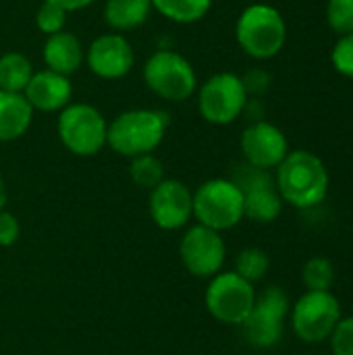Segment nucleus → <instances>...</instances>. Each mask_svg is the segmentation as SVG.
<instances>
[{"mask_svg": "<svg viewBox=\"0 0 353 355\" xmlns=\"http://www.w3.org/2000/svg\"><path fill=\"white\" fill-rule=\"evenodd\" d=\"M275 181L283 202L300 210L318 206L327 198L331 185L325 162L308 150L289 152L277 166Z\"/></svg>", "mask_w": 353, "mask_h": 355, "instance_id": "obj_1", "label": "nucleus"}, {"mask_svg": "<svg viewBox=\"0 0 353 355\" xmlns=\"http://www.w3.org/2000/svg\"><path fill=\"white\" fill-rule=\"evenodd\" d=\"M169 114L156 108H131L108 123L106 146L112 152L135 158L154 154L169 129Z\"/></svg>", "mask_w": 353, "mask_h": 355, "instance_id": "obj_2", "label": "nucleus"}, {"mask_svg": "<svg viewBox=\"0 0 353 355\" xmlns=\"http://www.w3.org/2000/svg\"><path fill=\"white\" fill-rule=\"evenodd\" d=\"M235 37L248 56L268 60L283 50L287 40V23L275 6L250 4L235 23Z\"/></svg>", "mask_w": 353, "mask_h": 355, "instance_id": "obj_3", "label": "nucleus"}, {"mask_svg": "<svg viewBox=\"0 0 353 355\" xmlns=\"http://www.w3.org/2000/svg\"><path fill=\"white\" fill-rule=\"evenodd\" d=\"M146 87L166 102H185L198 92L193 64L175 50H156L144 64Z\"/></svg>", "mask_w": 353, "mask_h": 355, "instance_id": "obj_4", "label": "nucleus"}, {"mask_svg": "<svg viewBox=\"0 0 353 355\" xmlns=\"http://www.w3.org/2000/svg\"><path fill=\"white\" fill-rule=\"evenodd\" d=\"M193 216L202 227L212 231H229L243 216V196L231 179H210L193 193Z\"/></svg>", "mask_w": 353, "mask_h": 355, "instance_id": "obj_5", "label": "nucleus"}, {"mask_svg": "<svg viewBox=\"0 0 353 355\" xmlns=\"http://www.w3.org/2000/svg\"><path fill=\"white\" fill-rule=\"evenodd\" d=\"M60 144L75 156H94L106 146L108 123L92 104H69L58 114Z\"/></svg>", "mask_w": 353, "mask_h": 355, "instance_id": "obj_6", "label": "nucleus"}, {"mask_svg": "<svg viewBox=\"0 0 353 355\" xmlns=\"http://www.w3.org/2000/svg\"><path fill=\"white\" fill-rule=\"evenodd\" d=\"M289 310H291L289 297L281 287L270 285L264 291L256 293L254 308L248 314V318L241 322L246 341L258 349L275 347L283 337L285 318Z\"/></svg>", "mask_w": 353, "mask_h": 355, "instance_id": "obj_7", "label": "nucleus"}, {"mask_svg": "<svg viewBox=\"0 0 353 355\" xmlns=\"http://www.w3.org/2000/svg\"><path fill=\"white\" fill-rule=\"evenodd\" d=\"M198 110L212 125H229L248 106V92L235 73H216L198 87Z\"/></svg>", "mask_w": 353, "mask_h": 355, "instance_id": "obj_8", "label": "nucleus"}, {"mask_svg": "<svg viewBox=\"0 0 353 355\" xmlns=\"http://www.w3.org/2000/svg\"><path fill=\"white\" fill-rule=\"evenodd\" d=\"M341 320V304L331 291H306L291 310V324L304 343L331 339Z\"/></svg>", "mask_w": 353, "mask_h": 355, "instance_id": "obj_9", "label": "nucleus"}, {"mask_svg": "<svg viewBox=\"0 0 353 355\" xmlns=\"http://www.w3.org/2000/svg\"><path fill=\"white\" fill-rule=\"evenodd\" d=\"M206 308L210 316L223 324L241 327L254 308L256 291L254 285L233 272H218L212 277L206 289Z\"/></svg>", "mask_w": 353, "mask_h": 355, "instance_id": "obj_10", "label": "nucleus"}, {"mask_svg": "<svg viewBox=\"0 0 353 355\" xmlns=\"http://www.w3.org/2000/svg\"><path fill=\"white\" fill-rule=\"evenodd\" d=\"M243 196V216L256 223H273L281 216L283 198L277 189V181L270 171L241 164L231 179Z\"/></svg>", "mask_w": 353, "mask_h": 355, "instance_id": "obj_11", "label": "nucleus"}, {"mask_svg": "<svg viewBox=\"0 0 353 355\" xmlns=\"http://www.w3.org/2000/svg\"><path fill=\"white\" fill-rule=\"evenodd\" d=\"M179 256L187 272L200 279H212L225 264L227 245L218 231L196 225L185 231L179 243Z\"/></svg>", "mask_w": 353, "mask_h": 355, "instance_id": "obj_12", "label": "nucleus"}, {"mask_svg": "<svg viewBox=\"0 0 353 355\" xmlns=\"http://www.w3.org/2000/svg\"><path fill=\"white\" fill-rule=\"evenodd\" d=\"M85 62L100 79H123L135 64V50L123 33H102L87 46Z\"/></svg>", "mask_w": 353, "mask_h": 355, "instance_id": "obj_13", "label": "nucleus"}, {"mask_svg": "<svg viewBox=\"0 0 353 355\" xmlns=\"http://www.w3.org/2000/svg\"><path fill=\"white\" fill-rule=\"evenodd\" d=\"M150 216L164 231L183 229L193 216V193L179 179H164L150 189Z\"/></svg>", "mask_w": 353, "mask_h": 355, "instance_id": "obj_14", "label": "nucleus"}, {"mask_svg": "<svg viewBox=\"0 0 353 355\" xmlns=\"http://www.w3.org/2000/svg\"><path fill=\"white\" fill-rule=\"evenodd\" d=\"M241 152L248 164L270 171L285 160V156L289 154V144L285 133L277 125L256 121L241 133Z\"/></svg>", "mask_w": 353, "mask_h": 355, "instance_id": "obj_15", "label": "nucleus"}, {"mask_svg": "<svg viewBox=\"0 0 353 355\" xmlns=\"http://www.w3.org/2000/svg\"><path fill=\"white\" fill-rule=\"evenodd\" d=\"M23 96L33 108V112H60L71 104L73 83L69 77L44 69L33 73Z\"/></svg>", "mask_w": 353, "mask_h": 355, "instance_id": "obj_16", "label": "nucleus"}, {"mask_svg": "<svg viewBox=\"0 0 353 355\" xmlns=\"http://www.w3.org/2000/svg\"><path fill=\"white\" fill-rule=\"evenodd\" d=\"M42 58H44V64L48 71L71 77L73 73H77L81 69V64L85 60V50L75 33L58 31V33L46 37Z\"/></svg>", "mask_w": 353, "mask_h": 355, "instance_id": "obj_17", "label": "nucleus"}, {"mask_svg": "<svg viewBox=\"0 0 353 355\" xmlns=\"http://www.w3.org/2000/svg\"><path fill=\"white\" fill-rule=\"evenodd\" d=\"M33 121V108L23 94L0 89V141L23 137Z\"/></svg>", "mask_w": 353, "mask_h": 355, "instance_id": "obj_18", "label": "nucleus"}, {"mask_svg": "<svg viewBox=\"0 0 353 355\" xmlns=\"http://www.w3.org/2000/svg\"><path fill=\"white\" fill-rule=\"evenodd\" d=\"M152 10L154 8L150 0H106L104 21L117 33L131 31L141 27Z\"/></svg>", "mask_w": 353, "mask_h": 355, "instance_id": "obj_19", "label": "nucleus"}, {"mask_svg": "<svg viewBox=\"0 0 353 355\" xmlns=\"http://www.w3.org/2000/svg\"><path fill=\"white\" fill-rule=\"evenodd\" d=\"M31 60L21 52H6L0 56V89L23 94L33 77Z\"/></svg>", "mask_w": 353, "mask_h": 355, "instance_id": "obj_20", "label": "nucleus"}, {"mask_svg": "<svg viewBox=\"0 0 353 355\" xmlns=\"http://www.w3.org/2000/svg\"><path fill=\"white\" fill-rule=\"evenodd\" d=\"M150 2L152 8L160 12L164 19L179 25H189L202 21L212 8L214 0H150Z\"/></svg>", "mask_w": 353, "mask_h": 355, "instance_id": "obj_21", "label": "nucleus"}, {"mask_svg": "<svg viewBox=\"0 0 353 355\" xmlns=\"http://www.w3.org/2000/svg\"><path fill=\"white\" fill-rule=\"evenodd\" d=\"M129 177L135 185L154 189L158 183L164 181V166L154 154H144L135 156L129 162Z\"/></svg>", "mask_w": 353, "mask_h": 355, "instance_id": "obj_22", "label": "nucleus"}, {"mask_svg": "<svg viewBox=\"0 0 353 355\" xmlns=\"http://www.w3.org/2000/svg\"><path fill=\"white\" fill-rule=\"evenodd\" d=\"M268 266H270V258L260 248H246L237 254L235 260V272L252 285L266 277Z\"/></svg>", "mask_w": 353, "mask_h": 355, "instance_id": "obj_23", "label": "nucleus"}, {"mask_svg": "<svg viewBox=\"0 0 353 355\" xmlns=\"http://www.w3.org/2000/svg\"><path fill=\"white\" fill-rule=\"evenodd\" d=\"M302 281L308 291H331L335 283V266L329 258H310L302 268Z\"/></svg>", "mask_w": 353, "mask_h": 355, "instance_id": "obj_24", "label": "nucleus"}, {"mask_svg": "<svg viewBox=\"0 0 353 355\" xmlns=\"http://www.w3.org/2000/svg\"><path fill=\"white\" fill-rule=\"evenodd\" d=\"M67 17L69 12L64 8H60L58 4L54 2H42L37 12H35V25L37 29L48 37V35H54L58 31H64V25H67Z\"/></svg>", "mask_w": 353, "mask_h": 355, "instance_id": "obj_25", "label": "nucleus"}, {"mask_svg": "<svg viewBox=\"0 0 353 355\" xmlns=\"http://www.w3.org/2000/svg\"><path fill=\"white\" fill-rule=\"evenodd\" d=\"M327 21L339 33H353V0H329Z\"/></svg>", "mask_w": 353, "mask_h": 355, "instance_id": "obj_26", "label": "nucleus"}, {"mask_svg": "<svg viewBox=\"0 0 353 355\" xmlns=\"http://www.w3.org/2000/svg\"><path fill=\"white\" fill-rule=\"evenodd\" d=\"M331 60L341 75L353 79V33H345L339 37V42L333 48Z\"/></svg>", "mask_w": 353, "mask_h": 355, "instance_id": "obj_27", "label": "nucleus"}, {"mask_svg": "<svg viewBox=\"0 0 353 355\" xmlns=\"http://www.w3.org/2000/svg\"><path fill=\"white\" fill-rule=\"evenodd\" d=\"M331 347L335 355H353V316L339 320L331 335Z\"/></svg>", "mask_w": 353, "mask_h": 355, "instance_id": "obj_28", "label": "nucleus"}, {"mask_svg": "<svg viewBox=\"0 0 353 355\" xmlns=\"http://www.w3.org/2000/svg\"><path fill=\"white\" fill-rule=\"evenodd\" d=\"M21 235V225L19 218L6 210L0 212V248H10L12 243H17Z\"/></svg>", "mask_w": 353, "mask_h": 355, "instance_id": "obj_29", "label": "nucleus"}, {"mask_svg": "<svg viewBox=\"0 0 353 355\" xmlns=\"http://www.w3.org/2000/svg\"><path fill=\"white\" fill-rule=\"evenodd\" d=\"M241 81H243V87H246L248 96L250 94L252 96H262L270 85V75L266 71H262V69H254V71L246 73L241 77Z\"/></svg>", "mask_w": 353, "mask_h": 355, "instance_id": "obj_30", "label": "nucleus"}, {"mask_svg": "<svg viewBox=\"0 0 353 355\" xmlns=\"http://www.w3.org/2000/svg\"><path fill=\"white\" fill-rule=\"evenodd\" d=\"M46 2H54V4H58L60 8H64L67 12H75V10H81V8L92 6L96 0H46Z\"/></svg>", "mask_w": 353, "mask_h": 355, "instance_id": "obj_31", "label": "nucleus"}, {"mask_svg": "<svg viewBox=\"0 0 353 355\" xmlns=\"http://www.w3.org/2000/svg\"><path fill=\"white\" fill-rule=\"evenodd\" d=\"M6 206V185H4V179L0 177V212L4 210Z\"/></svg>", "mask_w": 353, "mask_h": 355, "instance_id": "obj_32", "label": "nucleus"}]
</instances>
